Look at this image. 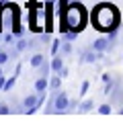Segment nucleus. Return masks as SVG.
I'll use <instances>...</instances> for the list:
<instances>
[{
  "mask_svg": "<svg viewBox=\"0 0 123 125\" xmlns=\"http://www.w3.org/2000/svg\"><path fill=\"white\" fill-rule=\"evenodd\" d=\"M88 88H90V82H88V80H84V82H82V86H80V96H86Z\"/></svg>",
  "mask_w": 123,
  "mask_h": 125,
  "instance_id": "18",
  "label": "nucleus"
},
{
  "mask_svg": "<svg viewBox=\"0 0 123 125\" xmlns=\"http://www.w3.org/2000/svg\"><path fill=\"white\" fill-rule=\"evenodd\" d=\"M62 47V39H51V55H58Z\"/></svg>",
  "mask_w": 123,
  "mask_h": 125,
  "instance_id": "14",
  "label": "nucleus"
},
{
  "mask_svg": "<svg viewBox=\"0 0 123 125\" xmlns=\"http://www.w3.org/2000/svg\"><path fill=\"white\" fill-rule=\"evenodd\" d=\"M90 21L92 27L102 31V33H109L113 29H119L121 25V12L117 10L115 4L111 2H101L90 10Z\"/></svg>",
  "mask_w": 123,
  "mask_h": 125,
  "instance_id": "2",
  "label": "nucleus"
},
{
  "mask_svg": "<svg viewBox=\"0 0 123 125\" xmlns=\"http://www.w3.org/2000/svg\"><path fill=\"white\" fill-rule=\"evenodd\" d=\"M43 62H45V55L43 53H33V55H31V60H29V66L31 68H39Z\"/></svg>",
  "mask_w": 123,
  "mask_h": 125,
  "instance_id": "9",
  "label": "nucleus"
},
{
  "mask_svg": "<svg viewBox=\"0 0 123 125\" xmlns=\"http://www.w3.org/2000/svg\"><path fill=\"white\" fill-rule=\"evenodd\" d=\"M92 107H94V101H92V98H86L84 103H80V111H82V113L92 111Z\"/></svg>",
  "mask_w": 123,
  "mask_h": 125,
  "instance_id": "12",
  "label": "nucleus"
},
{
  "mask_svg": "<svg viewBox=\"0 0 123 125\" xmlns=\"http://www.w3.org/2000/svg\"><path fill=\"white\" fill-rule=\"evenodd\" d=\"M70 2H72V0H70Z\"/></svg>",
  "mask_w": 123,
  "mask_h": 125,
  "instance_id": "24",
  "label": "nucleus"
},
{
  "mask_svg": "<svg viewBox=\"0 0 123 125\" xmlns=\"http://www.w3.org/2000/svg\"><path fill=\"white\" fill-rule=\"evenodd\" d=\"M14 82H17V74H12L10 78H6V82H4V88H2V90H4V92H8L10 88L14 86Z\"/></svg>",
  "mask_w": 123,
  "mask_h": 125,
  "instance_id": "15",
  "label": "nucleus"
},
{
  "mask_svg": "<svg viewBox=\"0 0 123 125\" xmlns=\"http://www.w3.org/2000/svg\"><path fill=\"white\" fill-rule=\"evenodd\" d=\"M49 88H51V90H60V88H62V76L60 74H55L49 80Z\"/></svg>",
  "mask_w": 123,
  "mask_h": 125,
  "instance_id": "11",
  "label": "nucleus"
},
{
  "mask_svg": "<svg viewBox=\"0 0 123 125\" xmlns=\"http://www.w3.org/2000/svg\"><path fill=\"white\" fill-rule=\"evenodd\" d=\"M90 47L96 49V51H101V53H105V51H111L113 47H115V43H113V41H109V37H99V39L92 41Z\"/></svg>",
  "mask_w": 123,
  "mask_h": 125,
  "instance_id": "5",
  "label": "nucleus"
},
{
  "mask_svg": "<svg viewBox=\"0 0 123 125\" xmlns=\"http://www.w3.org/2000/svg\"><path fill=\"white\" fill-rule=\"evenodd\" d=\"M49 88V78L47 76H39L35 80V92L37 94H45V90Z\"/></svg>",
  "mask_w": 123,
  "mask_h": 125,
  "instance_id": "7",
  "label": "nucleus"
},
{
  "mask_svg": "<svg viewBox=\"0 0 123 125\" xmlns=\"http://www.w3.org/2000/svg\"><path fill=\"white\" fill-rule=\"evenodd\" d=\"M60 53L64 55V58H66V55H70V53H72V41H68V39H64V41H62Z\"/></svg>",
  "mask_w": 123,
  "mask_h": 125,
  "instance_id": "10",
  "label": "nucleus"
},
{
  "mask_svg": "<svg viewBox=\"0 0 123 125\" xmlns=\"http://www.w3.org/2000/svg\"><path fill=\"white\" fill-rule=\"evenodd\" d=\"M99 115H111V105L109 103H102L99 107Z\"/></svg>",
  "mask_w": 123,
  "mask_h": 125,
  "instance_id": "17",
  "label": "nucleus"
},
{
  "mask_svg": "<svg viewBox=\"0 0 123 125\" xmlns=\"http://www.w3.org/2000/svg\"><path fill=\"white\" fill-rule=\"evenodd\" d=\"M76 37H78V33H76V31H68V33L64 35V39H68V41H74Z\"/></svg>",
  "mask_w": 123,
  "mask_h": 125,
  "instance_id": "20",
  "label": "nucleus"
},
{
  "mask_svg": "<svg viewBox=\"0 0 123 125\" xmlns=\"http://www.w3.org/2000/svg\"><path fill=\"white\" fill-rule=\"evenodd\" d=\"M12 58L10 55V51H6V49H2L0 51V66H4V64H8V60Z\"/></svg>",
  "mask_w": 123,
  "mask_h": 125,
  "instance_id": "16",
  "label": "nucleus"
},
{
  "mask_svg": "<svg viewBox=\"0 0 123 125\" xmlns=\"http://www.w3.org/2000/svg\"><path fill=\"white\" fill-rule=\"evenodd\" d=\"M119 113H121V115H123V109H121V111H119Z\"/></svg>",
  "mask_w": 123,
  "mask_h": 125,
  "instance_id": "22",
  "label": "nucleus"
},
{
  "mask_svg": "<svg viewBox=\"0 0 123 125\" xmlns=\"http://www.w3.org/2000/svg\"><path fill=\"white\" fill-rule=\"evenodd\" d=\"M64 66H66V64H64V55H62V53H58V55L51 58V70H53L55 74H60Z\"/></svg>",
  "mask_w": 123,
  "mask_h": 125,
  "instance_id": "8",
  "label": "nucleus"
},
{
  "mask_svg": "<svg viewBox=\"0 0 123 125\" xmlns=\"http://www.w3.org/2000/svg\"><path fill=\"white\" fill-rule=\"evenodd\" d=\"M88 17L90 14L86 12V8L82 6L80 0H72V2L66 6V10L62 14H58L60 19V33L64 37L68 31H76V33H82L88 23Z\"/></svg>",
  "mask_w": 123,
  "mask_h": 125,
  "instance_id": "1",
  "label": "nucleus"
},
{
  "mask_svg": "<svg viewBox=\"0 0 123 125\" xmlns=\"http://www.w3.org/2000/svg\"><path fill=\"white\" fill-rule=\"evenodd\" d=\"M0 51H2V45H0Z\"/></svg>",
  "mask_w": 123,
  "mask_h": 125,
  "instance_id": "23",
  "label": "nucleus"
},
{
  "mask_svg": "<svg viewBox=\"0 0 123 125\" xmlns=\"http://www.w3.org/2000/svg\"><path fill=\"white\" fill-rule=\"evenodd\" d=\"M60 76H62V78H66V76H68V68H66V66L62 68V72H60Z\"/></svg>",
  "mask_w": 123,
  "mask_h": 125,
  "instance_id": "21",
  "label": "nucleus"
},
{
  "mask_svg": "<svg viewBox=\"0 0 123 125\" xmlns=\"http://www.w3.org/2000/svg\"><path fill=\"white\" fill-rule=\"evenodd\" d=\"M37 70H39V76H47V74H49V70H51V62H47V60H45L43 64L37 68Z\"/></svg>",
  "mask_w": 123,
  "mask_h": 125,
  "instance_id": "13",
  "label": "nucleus"
},
{
  "mask_svg": "<svg viewBox=\"0 0 123 125\" xmlns=\"http://www.w3.org/2000/svg\"><path fill=\"white\" fill-rule=\"evenodd\" d=\"M70 107V96L66 90H53V111L51 113H64Z\"/></svg>",
  "mask_w": 123,
  "mask_h": 125,
  "instance_id": "3",
  "label": "nucleus"
},
{
  "mask_svg": "<svg viewBox=\"0 0 123 125\" xmlns=\"http://www.w3.org/2000/svg\"><path fill=\"white\" fill-rule=\"evenodd\" d=\"M101 58H102V53H101V51H96V49H92V47L84 49L80 53V62H82V64H96Z\"/></svg>",
  "mask_w": 123,
  "mask_h": 125,
  "instance_id": "4",
  "label": "nucleus"
},
{
  "mask_svg": "<svg viewBox=\"0 0 123 125\" xmlns=\"http://www.w3.org/2000/svg\"><path fill=\"white\" fill-rule=\"evenodd\" d=\"M0 115H10V107L6 103H0Z\"/></svg>",
  "mask_w": 123,
  "mask_h": 125,
  "instance_id": "19",
  "label": "nucleus"
},
{
  "mask_svg": "<svg viewBox=\"0 0 123 125\" xmlns=\"http://www.w3.org/2000/svg\"><path fill=\"white\" fill-rule=\"evenodd\" d=\"M37 101H39L37 92H35V94H27L23 98V107H25V113H27V115H33V113L37 111Z\"/></svg>",
  "mask_w": 123,
  "mask_h": 125,
  "instance_id": "6",
  "label": "nucleus"
}]
</instances>
